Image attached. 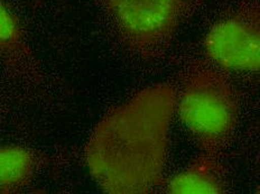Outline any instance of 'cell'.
<instances>
[{"instance_id": "cell-7", "label": "cell", "mask_w": 260, "mask_h": 194, "mask_svg": "<svg viewBox=\"0 0 260 194\" xmlns=\"http://www.w3.org/2000/svg\"><path fill=\"white\" fill-rule=\"evenodd\" d=\"M48 165L46 154L24 146L0 147V194L19 192Z\"/></svg>"}, {"instance_id": "cell-1", "label": "cell", "mask_w": 260, "mask_h": 194, "mask_svg": "<svg viewBox=\"0 0 260 194\" xmlns=\"http://www.w3.org/2000/svg\"><path fill=\"white\" fill-rule=\"evenodd\" d=\"M178 90L159 83L111 108L84 147L92 179L111 194L153 193L165 183Z\"/></svg>"}, {"instance_id": "cell-4", "label": "cell", "mask_w": 260, "mask_h": 194, "mask_svg": "<svg viewBox=\"0 0 260 194\" xmlns=\"http://www.w3.org/2000/svg\"><path fill=\"white\" fill-rule=\"evenodd\" d=\"M203 46L209 60L223 71L258 73L259 0H242L235 12L212 26Z\"/></svg>"}, {"instance_id": "cell-2", "label": "cell", "mask_w": 260, "mask_h": 194, "mask_svg": "<svg viewBox=\"0 0 260 194\" xmlns=\"http://www.w3.org/2000/svg\"><path fill=\"white\" fill-rule=\"evenodd\" d=\"M176 112L203 153L221 155L239 123L240 95L223 70L200 67L177 92Z\"/></svg>"}, {"instance_id": "cell-3", "label": "cell", "mask_w": 260, "mask_h": 194, "mask_svg": "<svg viewBox=\"0 0 260 194\" xmlns=\"http://www.w3.org/2000/svg\"><path fill=\"white\" fill-rule=\"evenodd\" d=\"M203 0H102L126 50L143 61L158 60Z\"/></svg>"}, {"instance_id": "cell-5", "label": "cell", "mask_w": 260, "mask_h": 194, "mask_svg": "<svg viewBox=\"0 0 260 194\" xmlns=\"http://www.w3.org/2000/svg\"><path fill=\"white\" fill-rule=\"evenodd\" d=\"M0 57L15 75L40 84L43 74L17 18L0 2Z\"/></svg>"}, {"instance_id": "cell-6", "label": "cell", "mask_w": 260, "mask_h": 194, "mask_svg": "<svg viewBox=\"0 0 260 194\" xmlns=\"http://www.w3.org/2000/svg\"><path fill=\"white\" fill-rule=\"evenodd\" d=\"M166 193L223 194L229 192V177L221 155L203 153L165 185Z\"/></svg>"}]
</instances>
